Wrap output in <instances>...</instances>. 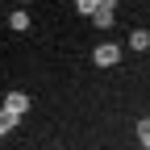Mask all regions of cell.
Returning <instances> with one entry per match:
<instances>
[{
  "instance_id": "1",
  "label": "cell",
  "mask_w": 150,
  "mask_h": 150,
  "mask_svg": "<svg viewBox=\"0 0 150 150\" xmlns=\"http://www.w3.org/2000/svg\"><path fill=\"white\" fill-rule=\"evenodd\" d=\"M92 63H96V67H117V63H121V46H117V42L96 46V50H92Z\"/></svg>"
},
{
  "instance_id": "2",
  "label": "cell",
  "mask_w": 150,
  "mask_h": 150,
  "mask_svg": "<svg viewBox=\"0 0 150 150\" xmlns=\"http://www.w3.org/2000/svg\"><path fill=\"white\" fill-rule=\"evenodd\" d=\"M112 8H117V0H104V4L92 13V25H96V29H108L112 25Z\"/></svg>"
},
{
  "instance_id": "3",
  "label": "cell",
  "mask_w": 150,
  "mask_h": 150,
  "mask_svg": "<svg viewBox=\"0 0 150 150\" xmlns=\"http://www.w3.org/2000/svg\"><path fill=\"white\" fill-rule=\"evenodd\" d=\"M4 108L17 112V117H25V112H29V96H25V92H8V96H4Z\"/></svg>"
},
{
  "instance_id": "4",
  "label": "cell",
  "mask_w": 150,
  "mask_h": 150,
  "mask_svg": "<svg viewBox=\"0 0 150 150\" xmlns=\"http://www.w3.org/2000/svg\"><path fill=\"white\" fill-rule=\"evenodd\" d=\"M17 121H21V117H17V112H8V108H0V138H8V129H13Z\"/></svg>"
},
{
  "instance_id": "5",
  "label": "cell",
  "mask_w": 150,
  "mask_h": 150,
  "mask_svg": "<svg viewBox=\"0 0 150 150\" xmlns=\"http://www.w3.org/2000/svg\"><path fill=\"white\" fill-rule=\"evenodd\" d=\"M129 46H134V50H146L150 46V33L146 29H134V33H129Z\"/></svg>"
},
{
  "instance_id": "6",
  "label": "cell",
  "mask_w": 150,
  "mask_h": 150,
  "mask_svg": "<svg viewBox=\"0 0 150 150\" xmlns=\"http://www.w3.org/2000/svg\"><path fill=\"white\" fill-rule=\"evenodd\" d=\"M71 4H75V8H79L83 17H92V13H96V8L104 4V0H71Z\"/></svg>"
},
{
  "instance_id": "7",
  "label": "cell",
  "mask_w": 150,
  "mask_h": 150,
  "mask_svg": "<svg viewBox=\"0 0 150 150\" xmlns=\"http://www.w3.org/2000/svg\"><path fill=\"white\" fill-rule=\"evenodd\" d=\"M138 138H142V146L150 150V117H146V121H138Z\"/></svg>"
},
{
  "instance_id": "8",
  "label": "cell",
  "mask_w": 150,
  "mask_h": 150,
  "mask_svg": "<svg viewBox=\"0 0 150 150\" xmlns=\"http://www.w3.org/2000/svg\"><path fill=\"white\" fill-rule=\"evenodd\" d=\"M13 29L25 33V29H29V17H25V13H13Z\"/></svg>"
}]
</instances>
